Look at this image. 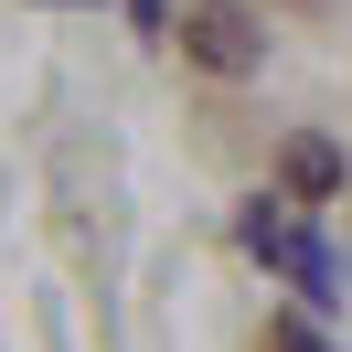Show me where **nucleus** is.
<instances>
[{"mask_svg":"<svg viewBox=\"0 0 352 352\" xmlns=\"http://www.w3.org/2000/svg\"><path fill=\"white\" fill-rule=\"evenodd\" d=\"M182 43H192V65H214V75H256L267 65V22L235 11V0H203L192 22H182Z\"/></svg>","mask_w":352,"mask_h":352,"instance_id":"f257e3e1","label":"nucleus"},{"mask_svg":"<svg viewBox=\"0 0 352 352\" xmlns=\"http://www.w3.org/2000/svg\"><path fill=\"white\" fill-rule=\"evenodd\" d=\"M278 182H288V203H331V192H342V150L299 129V139L278 150Z\"/></svg>","mask_w":352,"mask_h":352,"instance_id":"f03ea898","label":"nucleus"},{"mask_svg":"<svg viewBox=\"0 0 352 352\" xmlns=\"http://www.w3.org/2000/svg\"><path fill=\"white\" fill-rule=\"evenodd\" d=\"M278 352H320V331H309V320H278Z\"/></svg>","mask_w":352,"mask_h":352,"instance_id":"7ed1b4c3","label":"nucleus"}]
</instances>
